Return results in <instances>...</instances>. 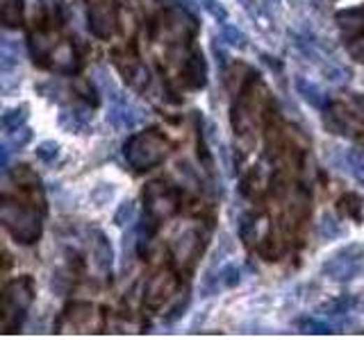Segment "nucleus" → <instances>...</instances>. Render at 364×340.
<instances>
[]
</instances>
